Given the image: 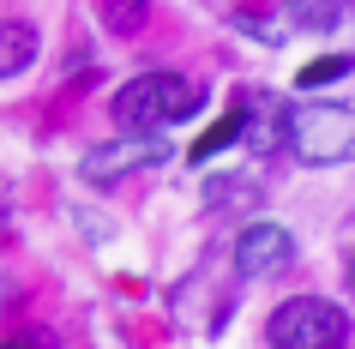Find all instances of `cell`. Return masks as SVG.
Instances as JSON below:
<instances>
[{
    "instance_id": "8992f818",
    "label": "cell",
    "mask_w": 355,
    "mask_h": 349,
    "mask_svg": "<svg viewBox=\"0 0 355 349\" xmlns=\"http://www.w3.org/2000/svg\"><path fill=\"white\" fill-rule=\"evenodd\" d=\"M31 60H37V31L0 19V78H19Z\"/></svg>"
},
{
    "instance_id": "8fae6325",
    "label": "cell",
    "mask_w": 355,
    "mask_h": 349,
    "mask_svg": "<svg viewBox=\"0 0 355 349\" xmlns=\"http://www.w3.org/2000/svg\"><path fill=\"white\" fill-rule=\"evenodd\" d=\"M349 277H355V259H349Z\"/></svg>"
},
{
    "instance_id": "5b68a950",
    "label": "cell",
    "mask_w": 355,
    "mask_h": 349,
    "mask_svg": "<svg viewBox=\"0 0 355 349\" xmlns=\"http://www.w3.org/2000/svg\"><path fill=\"white\" fill-rule=\"evenodd\" d=\"M295 259V235L283 223H253L241 241H235V271L241 277H271Z\"/></svg>"
},
{
    "instance_id": "6da1fadb",
    "label": "cell",
    "mask_w": 355,
    "mask_h": 349,
    "mask_svg": "<svg viewBox=\"0 0 355 349\" xmlns=\"http://www.w3.org/2000/svg\"><path fill=\"white\" fill-rule=\"evenodd\" d=\"M199 109V85L181 73H139L114 91V121L127 133H163Z\"/></svg>"
},
{
    "instance_id": "3957f363",
    "label": "cell",
    "mask_w": 355,
    "mask_h": 349,
    "mask_svg": "<svg viewBox=\"0 0 355 349\" xmlns=\"http://www.w3.org/2000/svg\"><path fill=\"white\" fill-rule=\"evenodd\" d=\"M265 337L283 343V349H331V343L349 337V319H343V307L319 301V295H295V301H283V307L271 313Z\"/></svg>"
},
{
    "instance_id": "7c38bea8",
    "label": "cell",
    "mask_w": 355,
    "mask_h": 349,
    "mask_svg": "<svg viewBox=\"0 0 355 349\" xmlns=\"http://www.w3.org/2000/svg\"><path fill=\"white\" fill-rule=\"evenodd\" d=\"M0 295H6V283H0Z\"/></svg>"
},
{
    "instance_id": "9c48e42d",
    "label": "cell",
    "mask_w": 355,
    "mask_h": 349,
    "mask_svg": "<svg viewBox=\"0 0 355 349\" xmlns=\"http://www.w3.org/2000/svg\"><path fill=\"white\" fill-rule=\"evenodd\" d=\"M349 67H355V55H325V60H307V67L295 73V85H301V91H319V85H337V78L349 73Z\"/></svg>"
},
{
    "instance_id": "30bf717a",
    "label": "cell",
    "mask_w": 355,
    "mask_h": 349,
    "mask_svg": "<svg viewBox=\"0 0 355 349\" xmlns=\"http://www.w3.org/2000/svg\"><path fill=\"white\" fill-rule=\"evenodd\" d=\"M103 24H109L114 37H132L145 24V0H103Z\"/></svg>"
},
{
    "instance_id": "52a82bcc",
    "label": "cell",
    "mask_w": 355,
    "mask_h": 349,
    "mask_svg": "<svg viewBox=\"0 0 355 349\" xmlns=\"http://www.w3.org/2000/svg\"><path fill=\"white\" fill-rule=\"evenodd\" d=\"M241 127H247V121H241V109H235V114H223V121H217L211 133H199V139L187 145V163H211L217 151H229L235 139H241Z\"/></svg>"
},
{
    "instance_id": "ba28073f",
    "label": "cell",
    "mask_w": 355,
    "mask_h": 349,
    "mask_svg": "<svg viewBox=\"0 0 355 349\" xmlns=\"http://www.w3.org/2000/svg\"><path fill=\"white\" fill-rule=\"evenodd\" d=\"M289 24H301V31H331V24H343V0H289Z\"/></svg>"
},
{
    "instance_id": "7a4b0ae2",
    "label": "cell",
    "mask_w": 355,
    "mask_h": 349,
    "mask_svg": "<svg viewBox=\"0 0 355 349\" xmlns=\"http://www.w3.org/2000/svg\"><path fill=\"white\" fill-rule=\"evenodd\" d=\"M283 133L301 163H349L355 157V114L343 103H301L289 109Z\"/></svg>"
},
{
    "instance_id": "277c9868",
    "label": "cell",
    "mask_w": 355,
    "mask_h": 349,
    "mask_svg": "<svg viewBox=\"0 0 355 349\" xmlns=\"http://www.w3.org/2000/svg\"><path fill=\"white\" fill-rule=\"evenodd\" d=\"M168 163V145L157 139V133H127V139H114V145H96L91 157H85V181L91 187H114L121 175H132V169H157Z\"/></svg>"
}]
</instances>
